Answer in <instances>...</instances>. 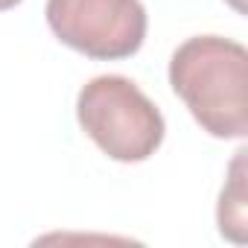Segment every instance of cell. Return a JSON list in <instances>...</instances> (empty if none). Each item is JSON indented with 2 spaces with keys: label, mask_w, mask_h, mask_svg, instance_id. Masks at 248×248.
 Here are the masks:
<instances>
[{
  "label": "cell",
  "mask_w": 248,
  "mask_h": 248,
  "mask_svg": "<svg viewBox=\"0 0 248 248\" xmlns=\"http://www.w3.org/2000/svg\"><path fill=\"white\" fill-rule=\"evenodd\" d=\"M82 132L114 161L138 164L164 143V117L158 105L126 76H96L76 99Z\"/></svg>",
  "instance_id": "cell-2"
},
{
  "label": "cell",
  "mask_w": 248,
  "mask_h": 248,
  "mask_svg": "<svg viewBox=\"0 0 248 248\" xmlns=\"http://www.w3.org/2000/svg\"><path fill=\"white\" fill-rule=\"evenodd\" d=\"M47 24L62 44L99 62L129 59L146 38L140 0H47Z\"/></svg>",
  "instance_id": "cell-3"
},
{
  "label": "cell",
  "mask_w": 248,
  "mask_h": 248,
  "mask_svg": "<svg viewBox=\"0 0 248 248\" xmlns=\"http://www.w3.org/2000/svg\"><path fill=\"white\" fill-rule=\"evenodd\" d=\"M21 3V0H0V12H6V9H15Z\"/></svg>",
  "instance_id": "cell-5"
},
{
  "label": "cell",
  "mask_w": 248,
  "mask_h": 248,
  "mask_svg": "<svg viewBox=\"0 0 248 248\" xmlns=\"http://www.w3.org/2000/svg\"><path fill=\"white\" fill-rule=\"evenodd\" d=\"M242 155L245 149L236 152L233 158V167H231V184L222 190V199H219V231L222 236H231L233 242H242L245 233V193H242Z\"/></svg>",
  "instance_id": "cell-4"
},
{
  "label": "cell",
  "mask_w": 248,
  "mask_h": 248,
  "mask_svg": "<svg viewBox=\"0 0 248 248\" xmlns=\"http://www.w3.org/2000/svg\"><path fill=\"white\" fill-rule=\"evenodd\" d=\"M231 3H233V6H236L239 12H242V0H231Z\"/></svg>",
  "instance_id": "cell-6"
},
{
  "label": "cell",
  "mask_w": 248,
  "mask_h": 248,
  "mask_svg": "<svg viewBox=\"0 0 248 248\" xmlns=\"http://www.w3.org/2000/svg\"><path fill=\"white\" fill-rule=\"evenodd\" d=\"M245 67L242 44L222 35H196L172 53L170 85L207 135L239 140L248 135Z\"/></svg>",
  "instance_id": "cell-1"
}]
</instances>
